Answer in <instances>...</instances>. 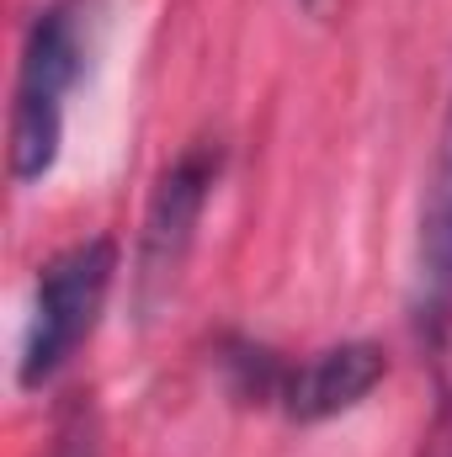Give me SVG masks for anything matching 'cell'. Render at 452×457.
Segmentation results:
<instances>
[{
	"label": "cell",
	"mask_w": 452,
	"mask_h": 457,
	"mask_svg": "<svg viewBox=\"0 0 452 457\" xmlns=\"http://www.w3.org/2000/svg\"><path fill=\"white\" fill-rule=\"evenodd\" d=\"M86 0H54L32 16L16 70V102H11V176L38 181L59 160L64 138V96L75 91L86 70Z\"/></svg>",
	"instance_id": "obj_1"
},
{
	"label": "cell",
	"mask_w": 452,
	"mask_h": 457,
	"mask_svg": "<svg viewBox=\"0 0 452 457\" xmlns=\"http://www.w3.org/2000/svg\"><path fill=\"white\" fill-rule=\"evenodd\" d=\"M117 271V245L113 239H80L70 250H59L32 287V320H27V341H21V388H43L75 351L96 330L107 287Z\"/></svg>",
	"instance_id": "obj_2"
},
{
	"label": "cell",
	"mask_w": 452,
	"mask_h": 457,
	"mask_svg": "<svg viewBox=\"0 0 452 457\" xmlns=\"http://www.w3.org/2000/svg\"><path fill=\"white\" fill-rule=\"evenodd\" d=\"M219 144L197 138L160 181H155V197H149V213H144V234H138V309H155L160 293L176 282L187 250H192V234L197 219L213 197V181H219Z\"/></svg>",
	"instance_id": "obj_3"
},
{
	"label": "cell",
	"mask_w": 452,
	"mask_h": 457,
	"mask_svg": "<svg viewBox=\"0 0 452 457\" xmlns=\"http://www.w3.org/2000/svg\"><path fill=\"white\" fill-rule=\"evenodd\" d=\"M410 320L415 336L442 351L452 336V91L442 133H437V154L426 170V192H421V224H415V277H410Z\"/></svg>",
	"instance_id": "obj_4"
},
{
	"label": "cell",
	"mask_w": 452,
	"mask_h": 457,
	"mask_svg": "<svg viewBox=\"0 0 452 457\" xmlns=\"http://www.w3.org/2000/svg\"><path fill=\"white\" fill-rule=\"evenodd\" d=\"M383 372H389L383 345L372 341L325 345V351H314L304 361H288L282 388H277V410L288 420H331L340 410L362 404L383 383Z\"/></svg>",
	"instance_id": "obj_5"
},
{
	"label": "cell",
	"mask_w": 452,
	"mask_h": 457,
	"mask_svg": "<svg viewBox=\"0 0 452 457\" xmlns=\"http://www.w3.org/2000/svg\"><path fill=\"white\" fill-rule=\"evenodd\" d=\"M48 457H102V426L91 410V394H75L54 426V453Z\"/></svg>",
	"instance_id": "obj_6"
},
{
	"label": "cell",
	"mask_w": 452,
	"mask_h": 457,
	"mask_svg": "<svg viewBox=\"0 0 452 457\" xmlns=\"http://www.w3.org/2000/svg\"><path fill=\"white\" fill-rule=\"evenodd\" d=\"M426 457H452V394L437 415V426H431V436H426Z\"/></svg>",
	"instance_id": "obj_7"
}]
</instances>
